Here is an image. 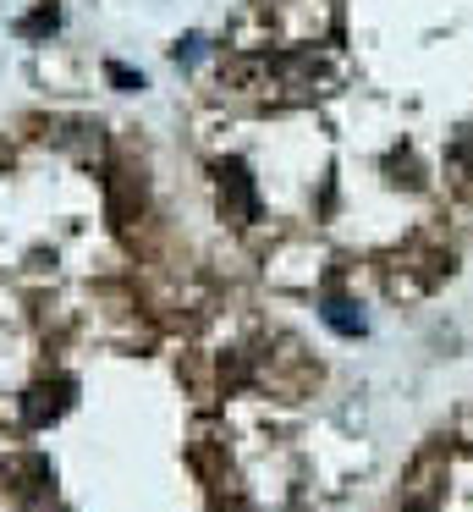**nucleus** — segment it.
Returning <instances> with one entry per match:
<instances>
[{
    "instance_id": "6",
    "label": "nucleus",
    "mask_w": 473,
    "mask_h": 512,
    "mask_svg": "<svg viewBox=\"0 0 473 512\" xmlns=\"http://www.w3.org/2000/svg\"><path fill=\"white\" fill-rule=\"evenodd\" d=\"M105 72H110V83H116V89H127V94H132V89H143V78H138V72H127L121 61H110Z\"/></svg>"
},
{
    "instance_id": "5",
    "label": "nucleus",
    "mask_w": 473,
    "mask_h": 512,
    "mask_svg": "<svg viewBox=\"0 0 473 512\" xmlns=\"http://www.w3.org/2000/svg\"><path fill=\"white\" fill-rule=\"evenodd\" d=\"M55 28H61V6H55V0H44L39 12H28L17 23V34L22 39H44V34H55Z\"/></svg>"
},
{
    "instance_id": "4",
    "label": "nucleus",
    "mask_w": 473,
    "mask_h": 512,
    "mask_svg": "<svg viewBox=\"0 0 473 512\" xmlns=\"http://www.w3.org/2000/svg\"><path fill=\"white\" fill-rule=\"evenodd\" d=\"M325 325L336 336H363V314H358V303H347V298H325Z\"/></svg>"
},
{
    "instance_id": "1",
    "label": "nucleus",
    "mask_w": 473,
    "mask_h": 512,
    "mask_svg": "<svg viewBox=\"0 0 473 512\" xmlns=\"http://www.w3.org/2000/svg\"><path fill=\"white\" fill-rule=\"evenodd\" d=\"M215 193H220V215L231 226H248L259 215V199H253V177L242 160H220L215 166Z\"/></svg>"
},
{
    "instance_id": "2",
    "label": "nucleus",
    "mask_w": 473,
    "mask_h": 512,
    "mask_svg": "<svg viewBox=\"0 0 473 512\" xmlns=\"http://www.w3.org/2000/svg\"><path fill=\"white\" fill-rule=\"evenodd\" d=\"M66 402H72V380H55V386H39L28 397V424H50L66 413Z\"/></svg>"
},
{
    "instance_id": "3",
    "label": "nucleus",
    "mask_w": 473,
    "mask_h": 512,
    "mask_svg": "<svg viewBox=\"0 0 473 512\" xmlns=\"http://www.w3.org/2000/svg\"><path fill=\"white\" fill-rule=\"evenodd\" d=\"M138 210H143V188L127 177V171H116V177H110V221L127 226Z\"/></svg>"
}]
</instances>
